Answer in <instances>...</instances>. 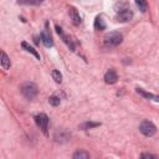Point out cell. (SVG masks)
Wrapping results in <instances>:
<instances>
[{"instance_id":"6da1fadb","label":"cell","mask_w":159,"mask_h":159,"mask_svg":"<svg viewBox=\"0 0 159 159\" xmlns=\"http://www.w3.org/2000/svg\"><path fill=\"white\" fill-rule=\"evenodd\" d=\"M123 41V36L120 32L118 31H112L109 34H107L103 39V42H104V46L107 48H113V47H117L118 45H120Z\"/></svg>"},{"instance_id":"7a4b0ae2","label":"cell","mask_w":159,"mask_h":159,"mask_svg":"<svg viewBox=\"0 0 159 159\" xmlns=\"http://www.w3.org/2000/svg\"><path fill=\"white\" fill-rule=\"evenodd\" d=\"M20 91H21V94H22L26 99L31 101V99H34V98L37 96V93H39V87H37V84L34 83V82H25V83L21 84Z\"/></svg>"},{"instance_id":"3957f363","label":"cell","mask_w":159,"mask_h":159,"mask_svg":"<svg viewBox=\"0 0 159 159\" xmlns=\"http://www.w3.org/2000/svg\"><path fill=\"white\" fill-rule=\"evenodd\" d=\"M139 132L145 137H153L157 133V127L150 120H143L139 125Z\"/></svg>"},{"instance_id":"277c9868","label":"cell","mask_w":159,"mask_h":159,"mask_svg":"<svg viewBox=\"0 0 159 159\" xmlns=\"http://www.w3.org/2000/svg\"><path fill=\"white\" fill-rule=\"evenodd\" d=\"M35 122L40 127V129H42V132L47 134V128H48V122H50L48 117L45 113H39L35 116Z\"/></svg>"},{"instance_id":"5b68a950","label":"cell","mask_w":159,"mask_h":159,"mask_svg":"<svg viewBox=\"0 0 159 159\" xmlns=\"http://www.w3.org/2000/svg\"><path fill=\"white\" fill-rule=\"evenodd\" d=\"M133 19V11L130 9H123L117 14V21L119 22H127Z\"/></svg>"},{"instance_id":"8992f818","label":"cell","mask_w":159,"mask_h":159,"mask_svg":"<svg viewBox=\"0 0 159 159\" xmlns=\"http://www.w3.org/2000/svg\"><path fill=\"white\" fill-rule=\"evenodd\" d=\"M47 26H48V22L45 24V29H43V31L41 32V40H42V42H43V45H45L46 47H52V46H53V41H52V37H51V35H50V32H48Z\"/></svg>"},{"instance_id":"52a82bcc","label":"cell","mask_w":159,"mask_h":159,"mask_svg":"<svg viewBox=\"0 0 159 159\" xmlns=\"http://www.w3.org/2000/svg\"><path fill=\"white\" fill-rule=\"evenodd\" d=\"M117 80H118V75H117L116 70L109 68V70L104 73V82H106V83H108V84H113V83L117 82Z\"/></svg>"},{"instance_id":"ba28073f","label":"cell","mask_w":159,"mask_h":159,"mask_svg":"<svg viewBox=\"0 0 159 159\" xmlns=\"http://www.w3.org/2000/svg\"><path fill=\"white\" fill-rule=\"evenodd\" d=\"M68 14H70V17H71V20H72L73 25L78 26V25L81 24V21H82V20H81V16H80L78 11L76 10V7L70 6V7H68Z\"/></svg>"},{"instance_id":"9c48e42d","label":"cell","mask_w":159,"mask_h":159,"mask_svg":"<svg viewBox=\"0 0 159 159\" xmlns=\"http://www.w3.org/2000/svg\"><path fill=\"white\" fill-rule=\"evenodd\" d=\"M137 89V93H139L140 96H143L144 98H148V99H153V101H155V102H159V96H155V94H153V93H149V92H145L143 88H135Z\"/></svg>"},{"instance_id":"30bf717a","label":"cell","mask_w":159,"mask_h":159,"mask_svg":"<svg viewBox=\"0 0 159 159\" xmlns=\"http://www.w3.org/2000/svg\"><path fill=\"white\" fill-rule=\"evenodd\" d=\"M21 46H22V48H24L25 51H27V52L32 53V55H34V56H35L37 60H40V58H41V57H40V53H39V52H37V51H36V50H35V48H34L31 45H29L27 42L22 41V42H21Z\"/></svg>"},{"instance_id":"8fae6325","label":"cell","mask_w":159,"mask_h":159,"mask_svg":"<svg viewBox=\"0 0 159 159\" xmlns=\"http://www.w3.org/2000/svg\"><path fill=\"white\" fill-rule=\"evenodd\" d=\"M10 66H11V62H10V58L7 57V55L4 52V51H1V67H2V70H9L10 68Z\"/></svg>"},{"instance_id":"7c38bea8","label":"cell","mask_w":159,"mask_h":159,"mask_svg":"<svg viewBox=\"0 0 159 159\" xmlns=\"http://www.w3.org/2000/svg\"><path fill=\"white\" fill-rule=\"evenodd\" d=\"M73 159H88L89 158V153L86 152V150H82V149H78L73 153L72 155Z\"/></svg>"},{"instance_id":"4fadbf2b","label":"cell","mask_w":159,"mask_h":159,"mask_svg":"<svg viewBox=\"0 0 159 159\" xmlns=\"http://www.w3.org/2000/svg\"><path fill=\"white\" fill-rule=\"evenodd\" d=\"M93 26H94V29H96V30L102 31V30H104V29H106V22H104V20H103L101 16H97V17H96V20H94Z\"/></svg>"},{"instance_id":"5bb4252c","label":"cell","mask_w":159,"mask_h":159,"mask_svg":"<svg viewBox=\"0 0 159 159\" xmlns=\"http://www.w3.org/2000/svg\"><path fill=\"white\" fill-rule=\"evenodd\" d=\"M98 125H101V123H97V122H84V123H82L80 125V128L83 129V130H87V129H91V128H94V127H98Z\"/></svg>"},{"instance_id":"9a60e30c","label":"cell","mask_w":159,"mask_h":159,"mask_svg":"<svg viewBox=\"0 0 159 159\" xmlns=\"http://www.w3.org/2000/svg\"><path fill=\"white\" fill-rule=\"evenodd\" d=\"M135 5L138 6V9L142 12H145L148 10V2H147V0H135Z\"/></svg>"},{"instance_id":"2e32d148","label":"cell","mask_w":159,"mask_h":159,"mask_svg":"<svg viewBox=\"0 0 159 159\" xmlns=\"http://www.w3.org/2000/svg\"><path fill=\"white\" fill-rule=\"evenodd\" d=\"M42 1L43 0H17V2L21 5H40Z\"/></svg>"},{"instance_id":"e0dca14e","label":"cell","mask_w":159,"mask_h":159,"mask_svg":"<svg viewBox=\"0 0 159 159\" xmlns=\"http://www.w3.org/2000/svg\"><path fill=\"white\" fill-rule=\"evenodd\" d=\"M52 78L56 83H61L62 82V75L58 70H52Z\"/></svg>"},{"instance_id":"ac0fdd59","label":"cell","mask_w":159,"mask_h":159,"mask_svg":"<svg viewBox=\"0 0 159 159\" xmlns=\"http://www.w3.org/2000/svg\"><path fill=\"white\" fill-rule=\"evenodd\" d=\"M48 103H50L51 106H53V107H57V106L61 103V99H60L58 97H56V96H51V97L48 98Z\"/></svg>"},{"instance_id":"d6986e66","label":"cell","mask_w":159,"mask_h":159,"mask_svg":"<svg viewBox=\"0 0 159 159\" xmlns=\"http://www.w3.org/2000/svg\"><path fill=\"white\" fill-rule=\"evenodd\" d=\"M140 157H142V158H157V155H154V154H149V153H143Z\"/></svg>"}]
</instances>
